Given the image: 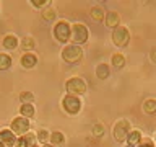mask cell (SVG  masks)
<instances>
[{
    "label": "cell",
    "mask_w": 156,
    "mask_h": 147,
    "mask_svg": "<svg viewBox=\"0 0 156 147\" xmlns=\"http://www.w3.org/2000/svg\"><path fill=\"white\" fill-rule=\"evenodd\" d=\"M18 111H20V116L26 118V119H33L36 116V108H34L33 103H21Z\"/></svg>",
    "instance_id": "obj_17"
},
{
    "label": "cell",
    "mask_w": 156,
    "mask_h": 147,
    "mask_svg": "<svg viewBox=\"0 0 156 147\" xmlns=\"http://www.w3.org/2000/svg\"><path fill=\"white\" fill-rule=\"evenodd\" d=\"M39 59L34 52H23L21 57H20V64H21L23 69H34L37 66Z\"/></svg>",
    "instance_id": "obj_11"
},
{
    "label": "cell",
    "mask_w": 156,
    "mask_h": 147,
    "mask_svg": "<svg viewBox=\"0 0 156 147\" xmlns=\"http://www.w3.org/2000/svg\"><path fill=\"white\" fill-rule=\"evenodd\" d=\"M20 47L23 52H33V49L36 47V41L31 34H26V36L20 38Z\"/></svg>",
    "instance_id": "obj_16"
},
{
    "label": "cell",
    "mask_w": 156,
    "mask_h": 147,
    "mask_svg": "<svg viewBox=\"0 0 156 147\" xmlns=\"http://www.w3.org/2000/svg\"><path fill=\"white\" fill-rule=\"evenodd\" d=\"M111 64L115 69H122V67L125 66V56L122 52H114L111 56Z\"/></svg>",
    "instance_id": "obj_24"
},
{
    "label": "cell",
    "mask_w": 156,
    "mask_h": 147,
    "mask_svg": "<svg viewBox=\"0 0 156 147\" xmlns=\"http://www.w3.org/2000/svg\"><path fill=\"white\" fill-rule=\"evenodd\" d=\"M141 139H143V136H141V131L140 129H132L129 137H127L125 141V145L127 147H136L141 142Z\"/></svg>",
    "instance_id": "obj_18"
},
{
    "label": "cell",
    "mask_w": 156,
    "mask_h": 147,
    "mask_svg": "<svg viewBox=\"0 0 156 147\" xmlns=\"http://www.w3.org/2000/svg\"><path fill=\"white\" fill-rule=\"evenodd\" d=\"M67 142V137L62 131H52L51 132V139H49V144L55 145V147H63Z\"/></svg>",
    "instance_id": "obj_19"
},
{
    "label": "cell",
    "mask_w": 156,
    "mask_h": 147,
    "mask_svg": "<svg viewBox=\"0 0 156 147\" xmlns=\"http://www.w3.org/2000/svg\"><path fill=\"white\" fill-rule=\"evenodd\" d=\"M88 38H90V29H88L85 23H81V21L72 23V39H70L72 44L83 46L88 41Z\"/></svg>",
    "instance_id": "obj_5"
},
{
    "label": "cell",
    "mask_w": 156,
    "mask_h": 147,
    "mask_svg": "<svg viewBox=\"0 0 156 147\" xmlns=\"http://www.w3.org/2000/svg\"><path fill=\"white\" fill-rule=\"evenodd\" d=\"M49 3H51V2H49V0H31V5H33L34 8H37L39 12H41L42 8H46Z\"/></svg>",
    "instance_id": "obj_27"
},
{
    "label": "cell",
    "mask_w": 156,
    "mask_h": 147,
    "mask_svg": "<svg viewBox=\"0 0 156 147\" xmlns=\"http://www.w3.org/2000/svg\"><path fill=\"white\" fill-rule=\"evenodd\" d=\"M10 129H12L18 137L23 134H28L31 131V119H26L23 116H15L10 123Z\"/></svg>",
    "instance_id": "obj_8"
},
{
    "label": "cell",
    "mask_w": 156,
    "mask_h": 147,
    "mask_svg": "<svg viewBox=\"0 0 156 147\" xmlns=\"http://www.w3.org/2000/svg\"><path fill=\"white\" fill-rule=\"evenodd\" d=\"M86 90H88V85L81 77H70L65 82V92L68 93V95L81 96V95L86 93Z\"/></svg>",
    "instance_id": "obj_7"
},
{
    "label": "cell",
    "mask_w": 156,
    "mask_h": 147,
    "mask_svg": "<svg viewBox=\"0 0 156 147\" xmlns=\"http://www.w3.org/2000/svg\"><path fill=\"white\" fill-rule=\"evenodd\" d=\"M104 131H106V126H104V123H94L93 124V129H91V132H93V136L94 137H102L104 136Z\"/></svg>",
    "instance_id": "obj_25"
},
{
    "label": "cell",
    "mask_w": 156,
    "mask_h": 147,
    "mask_svg": "<svg viewBox=\"0 0 156 147\" xmlns=\"http://www.w3.org/2000/svg\"><path fill=\"white\" fill-rule=\"evenodd\" d=\"M150 61L153 64H156V46H153V47H151V51H150Z\"/></svg>",
    "instance_id": "obj_29"
},
{
    "label": "cell",
    "mask_w": 156,
    "mask_h": 147,
    "mask_svg": "<svg viewBox=\"0 0 156 147\" xmlns=\"http://www.w3.org/2000/svg\"><path fill=\"white\" fill-rule=\"evenodd\" d=\"M104 24L107 28H117L120 26V15L115 12V10H109L106 12V18H104Z\"/></svg>",
    "instance_id": "obj_13"
},
{
    "label": "cell",
    "mask_w": 156,
    "mask_h": 147,
    "mask_svg": "<svg viewBox=\"0 0 156 147\" xmlns=\"http://www.w3.org/2000/svg\"><path fill=\"white\" fill-rule=\"evenodd\" d=\"M136 147H156V144H154V141L151 139V137H143L141 142Z\"/></svg>",
    "instance_id": "obj_28"
},
{
    "label": "cell",
    "mask_w": 156,
    "mask_h": 147,
    "mask_svg": "<svg viewBox=\"0 0 156 147\" xmlns=\"http://www.w3.org/2000/svg\"><path fill=\"white\" fill-rule=\"evenodd\" d=\"M0 10H2V3H0Z\"/></svg>",
    "instance_id": "obj_32"
},
{
    "label": "cell",
    "mask_w": 156,
    "mask_h": 147,
    "mask_svg": "<svg viewBox=\"0 0 156 147\" xmlns=\"http://www.w3.org/2000/svg\"><path fill=\"white\" fill-rule=\"evenodd\" d=\"M18 136L10 129V127H2L0 129V147H15L16 145Z\"/></svg>",
    "instance_id": "obj_9"
},
{
    "label": "cell",
    "mask_w": 156,
    "mask_h": 147,
    "mask_svg": "<svg viewBox=\"0 0 156 147\" xmlns=\"http://www.w3.org/2000/svg\"><path fill=\"white\" fill-rule=\"evenodd\" d=\"M13 64V59L8 52H0V72L8 70Z\"/></svg>",
    "instance_id": "obj_22"
},
{
    "label": "cell",
    "mask_w": 156,
    "mask_h": 147,
    "mask_svg": "<svg viewBox=\"0 0 156 147\" xmlns=\"http://www.w3.org/2000/svg\"><path fill=\"white\" fill-rule=\"evenodd\" d=\"M20 101L21 103H34V93L31 90H23L20 93Z\"/></svg>",
    "instance_id": "obj_26"
},
{
    "label": "cell",
    "mask_w": 156,
    "mask_h": 147,
    "mask_svg": "<svg viewBox=\"0 0 156 147\" xmlns=\"http://www.w3.org/2000/svg\"><path fill=\"white\" fill-rule=\"evenodd\" d=\"M141 108H143V111L146 115H156V98H146V100H143Z\"/></svg>",
    "instance_id": "obj_23"
},
{
    "label": "cell",
    "mask_w": 156,
    "mask_h": 147,
    "mask_svg": "<svg viewBox=\"0 0 156 147\" xmlns=\"http://www.w3.org/2000/svg\"><path fill=\"white\" fill-rule=\"evenodd\" d=\"M52 34L55 38V41H58L60 44H68L72 39V23L65 18H60L54 23V28H52Z\"/></svg>",
    "instance_id": "obj_1"
},
{
    "label": "cell",
    "mask_w": 156,
    "mask_h": 147,
    "mask_svg": "<svg viewBox=\"0 0 156 147\" xmlns=\"http://www.w3.org/2000/svg\"><path fill=\"white\" fill-rule=\"evenodd\" d=\"M36 144H37L36 134L29 131L28 134H23V136L18 137V139H16V145H15V147H34Z\"/></svg>",
    "instance_id": "obj_12"
},
{
    "label": "cell",
    "mask_w": 156,
    "mask_h": 147,
    "mask_svg": "<svg viewBox=\"0 0 156 147\" xmlns=\"http://www.w3.org/2000/svg\"><path fill=\"white\" fill-rule=\"evenodd\" d=\"M41 17H42V20L44 21H49V23H55L57 21V10H55V7L52 5V2L47 5L46 8H42L41 10Z\"/></svg>",
    "instance_id": "obj_15"
},
{
    "label": "cell",
    "mask_w": 156,
    "mask_h": 147,
    "mask_svg": "<svg viewBox=\"0 0 156 147\" xmlns=\"http://www.w3.org/2000/svg\"><path fill=\"white\" fill-rule=\"evenodd\" d=\"M60 106L65 115L68 116H76L78 113L83 110V101L81 96H75V95H63L60 100Z\"/></svg>",
    "instance_id": "obj_3"
},
{
    "label": "cell",
    "mask_w": 156,
    "mask_h": 147,
    "mask_svg": "<svg viewBox=\"0 0 156 147\" xmlns=\"http://www.w3.org/2000/svg\"><path fill=\"white\" fill-rule=\"evenodd\" d=\"M132 129H133V127H132V123L129 119H125V118H120V119H117L114 123V126H112V137H114L117 142H125Z\"/></svg>",
    "instance_id": "obj_4"
},
{
    "label": "cell",
    "mask_w": 156,
    "mask_h": 147,
    "mask_svg": "<svg viewBox=\"0 0 156 147\" xmlns=\"http://www.w3.org/2000/svg\"><path fill=\"white\" fill-rule=\"evenodd\" d=\"M42 147H55V145H52V144H44Z\"/></svg>",
    "instance_id": "obj_30"
},
{
    "label": "cell",
    "mask_w": 156,
    "mask_h": 147,
    "mask_svg": "<svg viewBox=\"0 0 156 147\" xmlns=\"http://www.w3.org/2000/svg\"><path fill=\"white\" fill-rule=\"evenodd\" d=\"M2 46L7 51H15L16 47H20V38L15 33H7L2 38Z\"/></svg>",
    "instance_id": "obj_10"
},
{
    "label": "cell",
    "mask_w": 156,
    "mask_h": 147,
    "mask_svg": "<svg viewBox=\"0 0 156 147\" xmlns=\"http://www.w3.org/2000/svg\"><path fill=\"white\" fill-rule=\"evenodd\" d=\"M111 39H112V44L115 47H127L130 43V29L127 26H124V24H120V26L112 29Z\"/></svg>",
    "instance_id": "obj_6"
},
{
    "label": "cell",
    "mask_w": 156,
    "mask_h": 147,
    "mask_svg": "<svg viewBox=\"0 0 156 147\" xmlns=\"http://www.w3.org/2000/svg\"><path fill=\"white\" fill-rule=\"evenodd\" d=\"M94 75L99 78V80H107V78L111 77V67H109V64H106V62L96 64V67H94Z\"/></svg>",
    "instance_id": "obj_14"
},
{
    "label": "cell",
    "mask_w": 156,
    "mask_h": 147,
    "mask_svg": "<svg viewBox=\"0 0 156 147\" xmlns=\"http://www.w3.org/2000/svg\"><path fill=\"white\" fill-rule=\"evenodd\" d=\"M60 59L65 64H70V66H75V64L81 62L83 59V47L78 46V44H72L68 43L62 47L60 51Z\"/></svg>",
    "instance_id": "obj_2"
},
{
    "label": "cell",
    "mask_w": 156,
    "mask_h": 147,
    "mask_svg": "<svg viewBox=\"0 0 156 147\" xmlns=\"http://www.w3.org/2000/svg\"><path fill=\"white\" fill-rule=\"evenodd\" d=\"M90 17H91V20L101 23V21H104V18H106V12H104V8H101V7H91Z\"/></svg>",
    "instance_id": "obj_21"
},
{
    "label": "cell",
    "mask_w": 156,
    "mask_h": 147,
    "mask_svg": "<svg viewBox=\"0 0 156 147\" xmlns=\"http://www.w3.org/2000/svg\"><path fill=\"white\" fill-rule=\"evenodd\" d=\"M34 134H36V141H37L39 145L49 144V139H51V131H49L47 127H39Z\"/></svg>",
    "instance_id": "obj_20"
},
{
    "label": "cell",
    "mask_w": 156,
    "mask_h": 147,
    "mask_svg": "<svg viewBox=\"0 0 156 147\" xmlns=\"http://www.w3.org/2000/svg\"><path fill=\"white\" fill-rule=\"evenodd\" d=\"M34 147H42V145H39V144H36V145H34Z\"/></svg>",
    "instance_id": "obj_31"
}]
</instances>
